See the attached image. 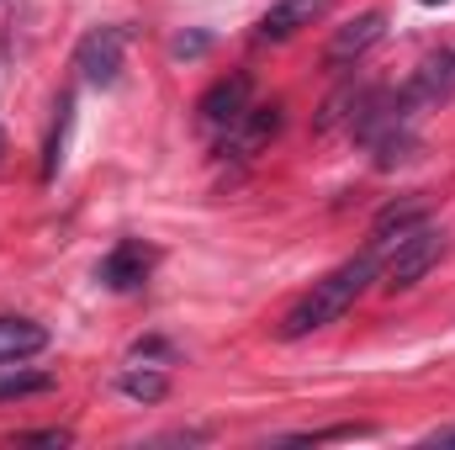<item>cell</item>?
Returning a JSON list of instances; mask_svg holds the SVG:
<instances>
[{
	"mask_svg": "<svg viewBox=\"0 0 455 450\" xmlns=\"http://www.w3.org/2000/svg\"><path fill=\"white\" fill-rule=\"evenodd\" d=\"M249 107H254V80H249L243 69H233V75L212 80V85L202 91V101H196V122H202L207 133H228Z\"/></svg>",
	"mask_w": 455,
	"mask_h": 450,
	"instance_id": "obj_4",
	"label": "cell"
},
{
	"mask_svg": "<svg viewBox=\"0 0 455 450\" xmlns=\"http://www.w3.org/2000/svg\"><path fill=\"white\" fill-rule=\"evenodd\" d=\"M440 254H445V233L435 223L413 228L408 238H397L387 254H381V286L387 292H408V286H419L435 265H440Z\"/></svg>",
	"mask_w": 455,
	"mask_h": 450,
	"instance_id": "obj_2",
	"label": "cell"
},
{
	"mask_svg": "<svg viewBox=\"0 0 455 450\" xmlns=\"http://www.w3.org/2000/svg\"><path fill=\"white\" fill-rule=\"evenodd\" d=\"M275 133H281V101H259V107H249V112L223 133V154L249 159V154H254V149H265Z\"/></svg>",
	"mask_w": 455,
	"mask_h": 450,
	"instance_id": "obj_7",
	"label": "cell"
},
{
	"mask_svg": "<svg viewBox=\"0 0 455 450\" xmlns=\"http://www.w3.org/2000/svg\"><path fill=\"white\" fill-rule=\"evenodd\" d=\"M122 53H127V32L122 27H91L75 43V69H80L85 85L112 91L116 80H122Z\"/></svg>",
	"mask_w": 455,
	"mask_h": 450,
	"instance_id": "obj_3",
	"label": "cell"
},
{
	"mask_svg": "<svg viewBox=\"0 0 455 450\" xmlns=\"http://www.w3.org/2000/svg\"><path fill=\"white\" fill-rule=\"evenodd\" d=\"M207 48H212V37H207V32H180V37L170 43V53H175V59H202Z\"/></svg>",
	"mask_w": 455,
	"mask_h": 450,
	"instance_id": "obj_15",
	"label": "cell"
},
{
	"mask_svg": "<svg viewBox=\"0 0 455 450\" xmlns=\"http://www.w3.org/2000/svg\"><path fill=\"white\" fill-rule=\"evenodd\" d=\"M32 392H53V376L48 371H11V376H0V403L32 398Z\"/></svg>",
	"mask_w": 455,
	"mask_h": 450,
	"instance_id": "obj_13",
	"label": "cell"
},
{
	"mask_svg": "<svg viewBox=\"0 0 455 450\" xmlns=\"http://www.w3.org/2000/svg\"><path fill=\"white\" fill-rule=\"evenodd\" d=\"M429 446H455V430H440V435H429Z\"/></svg>",
	"mask_w": 455,
	"mask_h": 450,
	"instance_id": "obj_17",
	"label": "cell"
},
{
	"mask_svg": "<svg viewBox=\"0 0 455 450\" xmlns=\"http://www.w3.org/2000/svg\"><path fill=\"white\" fill-rule=\"evenodd\" d=\"M323 11H329V0H275V5L259 16L254 43H291V37H297L302 27H313Z\"/></svg>",
	"mask_w": 455,
	"mask_h": 450,
	"instance_id": "obj_8",
	"label": "cell"
},
{
	"mask_svg": "<svg viewBox=\"0 0 455 450\" xmlns=\"http://www.w3.org/2000/svg\"><path fill=\"white\" fill-rule=\"evenodd\" d=\"M116 387H122L132 403H164V398H170V376H164V371H148V366H143V371H127Z\"/></svg>",
	"mask_w": 455,
	"mask_h": 450,
	"instance_id": "obj_12",
	"label": "cell"
},
{
	"mask_svg": "<svg viewBox=\"0 0 455 450\" xmlns=\"http://www.w3.org/2000/svg\"><path fill=\"white\" fill-rule=\"evenodd\" d=\"M154 265H159V249H154V244H143V238H122L112 254L101 260L96 281L112 286V292H138V286L154 276Z\"/></svg>",
	"mask_w": 455,
	"mask_h": 450,
	"instance_id": "obj_5",
	"label": "cell"
},
{
	"mask_svg": "<svg viewBox=\"0 0 455 450\" xmlns=\"http://www.w3.org/2000/svg\"><path fill=\"white\" fill-rule=\"evenodd\" d=\"M429 223V202L424 197H403V202H387L381 213H376V223H371V249L376 254H387L397 238H408L413 228Z\"/></svg>",
	"mask_w": 455,
	"mask_h": 450,
	"instance_id": "obj_9",
	"label": "cell"
},
{
	"mask_svg": "<svg viewBox=\"0 0 455 450\" xmlns=\"http://www.w3.org/2000/svg\"><path fill=\"white\" fill-rule=\"evenodd\" d=\"M355 435H376L371 424H334V430H307V435H286V446H323V440H355Z\"/></svg>",
	"mask_w": 455,
	"mask_h": 450,
	"instance_id": "obj_14",
	"label": "cell"
},
{
	"mask_svg": "<svg viewBox=\"0 0 455 450\" xmlns=\"http://www.w3.org/2000/svg\"><path fill=\"white\" fill-rule=\"evenodd\" d=\"M69 127H75V96H59V117H53V133H48V149H43V181L59 175V165H64V143H69Z\"/></svg>",
	"mask_w": 455,
	"mask_h": 450,
	"instance_id": "obj_11",
	"label": "cell"
},
{
	"mask_svg": "<svg viewBox=\"0 0 455 450\" xmlns=\"http://www.w3.org/2000/svg\"><path fill=\"white\" fill-rule=\"evenodd\" d=\"M48 350V329L32 318H0V366H21Z\"/></svg>",
	"mask_w": 455,
	"mask_h": 450,
	"instance_id": "obj_10",
	"label": "cell"
},
{
	"mask_svg": "<svg viewBox=\"0 0 455 450\" xmlns=\"http://www.w3.org/2000/svg\"><path fill=\"white\" fill-rule=\"evenodd\" d=\"M0 154H5V133H0Z\"/></svg>",
	"mask_w": 455,
	"mask_h": 450,
	"instance_id": "obj_18",
	"label": "cell"
},
{
	"mask_svg": "<svg viewBox=\"0 0 455 450\" xmlns=\"http://www.w3.org/2000/svg\"><path fill=\"white\" fill-rule=\"evenodd\" d=\"M16 446H69V430H21Z\"/></svg>",
	"mask_w": 455,
	"mask_h": 450,
	"instance_id": "obj_16",
	"label": "cell"
},
{
	"mask_svg": "<svg viewBox=\"0 0 455 450\" xmlns=\"http://www.w3.org/2000/svg\"><path fill=\"white\" fill-rule=\"evenodd\" d=\"M381 37H387V16H381V11H360V16H349L339 32L329 37L323 64H329V69H349V64H355V59H365Z\"/></svg>",
	"mask_w": 455,
	"mask_h": 450,
	"instance_id": "obj_6",
	"label": "cell"
},
{
	"mask_svg": "<svg viewBox=\"0 0 455 450\" xmlns=\"http://www.w3.org/2000/svg\"><path fill=\"white\" fill-rule=\"evenodd\" d=\"M381 276V254L365 244V254H355V260H344L339 270H329L323 281H313L291 308H286V318H281V339H307L318 334V329H329V324H339L344 313L371 292V281Z\"/></svg>",
	"mask_w": 455,
	"mask_h": 450,
	"instance_id": "obj_1",
	"label": "cell"
}]
</instances>
